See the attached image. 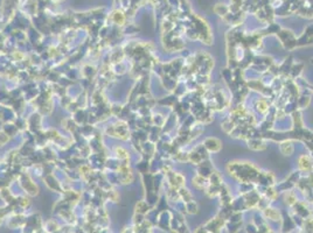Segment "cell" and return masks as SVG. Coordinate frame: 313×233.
Here are the masks:
<instances>
[{"mask_svg":"<svg viewBox=\"0 0 313 233\" xmlns=\"http://www.w3.org/2000/svg\"><path fill=\"white\" fill-rule=\"evenodd\" d=\"M265 212H266V216H267V217H270V218H272L273 220H276V219L279 217V214H278L277 212L272 211V209H267Z\"/></svg>","mask_w":313,"mask_h":233,"instance_id":"6da1fadb","label":"cell"}]
</instances>
